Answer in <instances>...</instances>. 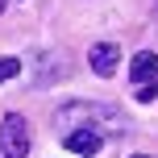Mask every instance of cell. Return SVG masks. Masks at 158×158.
Returning <instances> with one entry per match:
<instances>
[{
  "instance_id": "obj_1",
  "label": "cell",
  "mask_w": 158,
  "mask_h": 158,
  "mask_svg": "<svg viewBox=\"0 0 158 158\" xmlns=\"http://www.w3.org/2000/svg\"><path fill=\"white\" fill-rule=\"evenodd\" d=\"M54 129L58 133H71V129H96L100 137L108 133H129V117L117 104H92V100H75L63 104L54 112Z\"/></svg>"
},
{
  "instance_id": "obj_2",
  "label": "cell",
  "mask_w": 158,
  "mask_h": 158,
  "mask_svg": "<svg viewBox=\"0 0 158 158\" xmlns=\"http://www.w3.org/2000/svg\"><path fill=\"white\" fill-rule=\"evenodd\" d=\"M0 154L29 158V121L21 112H4V121H0Z\"/></svg>"
},
{
  "instance_id": "obj_3",
  "label": "cell",
  "mask_w": 158,
  "mask_h": 158,
  "mask_svg": "<svg viewBox=\"0 0 158 158\" xmlns=\"http://www.w3.org/2000/svg\"><path fill=\"white\" fill-rule=\"evenodd\" d=\"M129 79H133V87H154L158 83V54H154V50H137V54H133Z\"/></svg>"
},
{
  "instance_id": "obj_4",
  "label": "cell",
  "mask_w": 158,
  "mask_h": 158,
  "mask_svg": "<svg viewBox=\"0 0 158 158\" xmlns=\"http://www.w3.org/2000/svg\"><path fill=\"white\" fill-rule=\"evenodd\" d=\"M117 63H121V46L117 42H96V46L87 50V67H92L96 75H104V79L117 71Z\"/></svg>"
},
{
  "instance_id": "obj_5",
  "label": "cell",
  "mask_w": 158,
  "mask_h": 158,
  "mask_svg": "<svg viewBox=\"0 0 158 158\" xmlns=\"http://www.w3.org/2000/svg\"><path fill=\"white\" fill-rule=\"evenodd\" d=\"M63 146H67L71 154H83V158H92V154H100L104 137L96 133V129H71V133H63Z\"/></svg>"
},
{
  "instance_id": "obj_6",
  "label": "cell",
  "mask_w": 158,
  "mask_h": 158,
  "mask_svg": "<svg viewBox=\"0 0 158 158\" xmlns=\"http://www.w3.org/2000/svg\"><path fill=\"white\" fill-rule=\"evenodd\" d=\"M17 71H21V63H17V58H0V83H8Z\"/></svg>"
},
{
  "instance_id": "obj_7",
  "label": "cell",
  "mask_w": 158,
  "mask_h": 158,
  "mask_svg": "<svg viewBox=\"0 0 158 158\" xmlns=\"http://www.w3.org/2000/svg\"><path fill=\"white\" fill-rule=\"evenodd\" d=\"M154 96H158V83H154V87H137V100H142V104H150Z\"/></svg>"
},
{
  "instance_id": "obj_8",
  "label": "cell",
  "mask_w": 158,
  "mask_h": 158,
  "mask_svg": "<svg viewBox=\"0 0 158 158\" xmlns=\"http://www.w3.org/2000/svg\"><path fill=\"white\" fill-rule=\"evenodd\" d=\"M4 8H8V0H0V13H4Z\"/></svg>"
},
{
  "instance_id": "obj_9",
  "label": "cell",
  "mask_w": 158,
  "mask_h": 158,
  "mask_svg": "<svg viewBox=\"0 0 158 158\" xmlns=\"http://www.w3.org/2000/svg\"><path fill=\"white\" fill-rule=\"evenodd\" d=\"M133 158H150V154H133Z\"/></svg>"
}]
</instances>
